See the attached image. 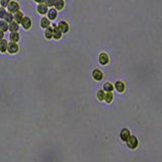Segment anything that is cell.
<instances>
[{"label":"cell","instance_id":"6da1fadb","mask_svg":"<svg viewBox=\"0 0 162 162\" xmlns=\"http://www.w3.org/2000/svg\"><path fill=\"white\" fill-rule=\"evenodd\" d=\"M6 52L10 55H15L19 52V46H18L17 43H14V42H9L7 44V50Z\"/></svg>","mask_w":162,"mask_h":162},{"label":"cell","instance_id":"7a4b0ae2","mask_svg":"<svg viewBox=\"0 0 162 162\" xmlns=\"http://www.w3.org/2000/svg\"><path fill=\"white\" fill-rule=\"evenodd\" d=\"M19 25H21V27L25 30H30L32 26V18L30 16H23V18L21 19L20 21Z\"/></svg>","mask_w":162,"mask_h":162},{"label":"cell","instance_id":"3957f363","mask_svg":"<svg viewBox=\"0 0 162 162\" xmlns=\"http://www.w3.org/2000/svg\"><path fill=\"white\" fill-rule=\"evenodd\" d=\"M6 10H7L8 12H10V13H14V12L18 11V10H20L19 3H18L17 1L11 0V1L8 3V5L6 6Z\"/></svg>","mask_w":162,"mask_h":162},{"label":"cell","instance_id":"277c9868","mask_svg":"<svg viewBox=\"0 0 162 162\" xmlns=\"http://www.w3.org/2000/svg\"><path fill=\"white\" fill-rule=\"evenodd\" d=\"M98 62L101 66H106V65H108L109 62H111V59H109L108 54L105 52L100 53L98 56Z\"/></svg>","mask_w":162,"mask_h":162},{"label":"cell","instance_id":"5b68a950","mask_svg":"<svg viewBox=\"0 0 162 162\" xmlns=\"http://www.w3.org/2000/svg\"><path fill=\"white\" fill-rule=\"evenodd\" d=\"M58 28L61 30V32H62L63 34H66L69 32V30H70V25H69V23L67 21H65V20H61V21L58 22Z\"/></svg>","mask_w":162,"mask_h":162},{"label":"cell","instance_id":"8992f818","mask_svg":"<svg viewBox=\"0 0 162 162\" xmlns=\"http://www.w3.org/2000/svg\"><path fill=\"white\" fill-rule=\"evenodd\" d=\"M47 18H48L50 21H54V20L57 19L58 17V10L55 9L54 7H50L48 9V12H47Z\"/></svg>","mask_w":162,"mask_h":162},{"label":"cell","instance_id":"52a82bcc","mask_svg":"<svg viewBox=\"0 0 162 162\" xmlns=\"http://www.w3.org/2000/svg\"><path fill=\"white\" fill-rule=\"evenodd\" d=\"M91 76H92L93 80L94 81H97V82H99V81H101L103 79V73L101 70H99V69H94V70L92 71V73H91Z\"/></svg>","mask_w":162,"mask_h":162},{"label":"cell","instance_id":"ba28073f","mask_svg":"<svg viewBox=\"0 0 162 162\" xmlns=\"http://www.w3.org/2000/svg\"><path fill=\"white\" fill-rule=\"evenodd\" d=\"M128 147L131 148V149H135L138 146V139L135 136H130V138L127 140Z\"/></svg>","mask_w":162,"mask_h":162},{"label":"cell","instance_id":"9c48e42d","mask_svg":"<svg viewBox=\"0 0 162 162\" xmlns=\"http://www.w3.org/2000/svg\"><path fill=\"white\" fill-rule=\"evenodd\" d=\"M113 88L115 89V90L117 91V92L119 93H123L126 91V84L125 82H123V81H117V82L115 83V85H113Z\"/></svg>","mask_w":162,"mask_h":162},{"label":"cell","instance_id":"30bf717a","mask_svg":"<svg viewBox=\"0 0 162 162\" xmlns=\"http://www.w3.org/2000/svg\"><path fill=\"white\" fill-rule=\"evenodd\" d=\"M63 36V34L61 32V30L58 28L57 25L53 26V40L55 41H60Z\"/></svg>","mask_w":162,"mask_h":162},{"label":"cell","instance_id":"8fae6325","mask_svg":"<svg viewBox=\"0 0 162 162\" xmlns=\"http://www.w3.org/2000/svg\"><path fill=\"white\" fill-rule=\"evenodd\" d=\"M48 9H49V7L47 5H45L44 3H40L36 6V11H38V13L41 14V15H46L47 12H48Z\"/></svg>","mask_w":162,"mask_h":162},{"label":"cell","instance_id":"7c38bea8","mask_svg":"<svg viewBox=\"0 0 162 162\" xmlns=\"http://www.w3.org/2000/svg\"><path fill=\"white\" fill-rule=\"evenodd\" d=\"M23 16H24V14L21 10H18V11L14 12L13 13V21H15L16 23L19 24L20 21H21V19L23 18Z\"/></svg>","mask_w":162,"mask_h":162},{"label":"cell","instance_id":"4fadbf2b","mask_svg":"<svg viewBox=\"0 0 162 162\" xmlns=\"http://www.w3.org/2000/svg\"><path fill=\"white\" fill-rule=\"evenodd\" d=\"M20 40V34L18 32H10L9 34V41L10 42L18 43V41Z\"/></svg>","mask_w":162,"mask_h":162},{"label":"cell","instance_id":"5bb4252c","mask_svg":"<svg viewBox=\"0 0 162 162\" xmlns=\"http://www.w3.org/2000/svg\"><path fill=\"white\" fill-rule=\"evenodd\" d=\"M65 7V1L64 0H55V3H54V8L57 9L58 11H61L63 10Z\"/></svg>","mask_w":162,"mask_h":162},{"label":"cell","instance_id":"9a60e30c","mask_svg":"<svg viewBox=\"0 0 162 162\" xmlns=\"http://www.w3.org/2000/svg\"><path fill=\"white\" fill-rule=\"evenodd\" d=\"M44 36H45V38H46V40H48V41L53 40V26H49V27H47L46 30H45Z\"/></svg>","mask_w":162,"mask_h":162},{"label":"cell","instance_id":"2e32d148","mask_svg":"<svg viewBox=\"0 0 162 162\" xmlns=\"http://www.w3.org/2000/svg\"><path fill=\"white\" fill-rule=\"evenodd\" d=\"M41 27L44 28V30H46L47 27H49V26H51V21L47 18V16H44V17L41 18Z\"/></svg>","mask_w":162,"mask_h":162},{"label":"cell","instance_id":"e0dca14e","mask_svg":"<svg viewBox=\"0 0 162 162\" xmlns=\"http://www.w3.org/2000/svg\"><path fill=\"white\" fill-rule=\"evenodd\" d=\"M130 136H131V134H130V131L128 129H123L121 132V139L123 140V141L127 142V140L130 138Z\"/></svg>","mask_w":162,"mask_h":162},{"label":"cell","instance_id":"ac0fdd59","mask_svg":"<svg viewBox=\"0 0 162 162\" xmlns=\"http://www.w3.org/2000/svg\"><path fill=\"white\" fill-rule=\"evenodd\" d=\"M7 44H8V42L6 40H4V38L0 40V53H1V54L6 53V50H7Z\"/></svg>","mask_w":162,"mask_h":162},{"label":"cell","instance_id":"d6986e66","mask_svg":"<svg viewBox=\"0 0 162 162\" xmlns=\"http://www.w3.org/2000/svg\"><path fill=\"white\" fill-rule=\"evenodd\" d=\"M102 90L104 92H113V84L111 82H105L102 86Z\"/></svg>","mask_w":162,"mask_h":162},{"label":"cell","instance_id":"ffe728a7","mask_svg":"<svg viewBox=\"0 0 162 162\" xmlns=\"http://www.w3.org/2000/svg\"><path fill=\"white\" fill-rule=\"evenodd\" d=\"M18 30H19V24L16 23L15 21L8 23V30L9 32H18Z\"/></svg>","mask_w":162,"mask_h":162},{"label":"cell","instance_id":"44dd1931","mask_svg":"<svg viewBox=\"0 0 162 162\" xmlns=\"http://www.w3.org/2000/svg\"><path fill=\"white\" fill-rule=\"evenodd\" d=\"M103 100H104L106 103H111V102H113V92H105Z\"/></svg>","mask_w":162,"mask_h":162},{"label":"cell","instance_id":"7402d4cb","mask_svg":"<svg viewBox=\"0 0 162 162\" xmlns=\"http://www.w3.org/2000/svg\"><path fill=\"white\" fill-rule=\"evenodd\" d=\"M0 30L3 32H8V22H6L4 19H0Z\"/></svg>","mask_w":162,"mask_h":162},{"label":"cell","instance_id":"603a6c76","mask_svg":"<svg viewBox=\"0 0 162 162\" xmlns=\"http://www.w3.org/2000/svg\"><path fill=\"white\" fill-rule=\"evenodd\" d=\"M3 19L5 20L6 22H8V23H10V22L13 21V13H10V12L6 11L5 15H4Z\"/></svg>","mask_w":162,"mask_h":162},{"label":"cell","instance_id":"cb8c5ba5","mask_svg":"<svg viewBox=\"0 0 162 162\" xmlns=\"http://www.w3.org/2000/svg\"><path fill=\"white\" fill-rule=\"evenodd\" d=\"M104 94H105V92L102 90V89L98 90V91H97V99H98V100H100V101H102L103 98H104Z\"/></svg>","mask_w":162,"mask_h":162},{"label":"cell","instance_id":"d4e9b609","mask_svg":"<svg viewBox=\"0 0 162 162\" xmlns=\"http://www.w3.org/2000/svg\"><path fill=\"white\" fill-rule=\"evenodd\" d=\"M54 3H55V0H44V4L48 6L49 8L54 7Z\"/></svg>","mask_w":162,"mask_h":162},{"label":"cell","instance_id":"484cf974","mask_svg":"<svg viewBox=\"0 0 162 162\" xmlns=\"http://www.w3.org/2000/svg\"><path fill=\"white\" fill-rule=\"evenodd\" d=\"M6 11H7V10H6L5 7H1V6H0V19H3Z\"/></svg>","mask_w":162,"mask_h":162},{"label":"cell","instance_id":"4316f807","mask_svg":"<svg viewBox=\"0 0 162 162\" xmlns=\"http://www.w3.org/2000/svg\"><path fill=\"white\" fill-rule=\"evenodd\" d=\"M10 1H11V0H0V6L6 8V6L8 5V3H9Z\"/></svg>","mask_w":162,"mask_h":162},{"label":"cell","instance_id":"83f0119b","mask_svg":"<svg viewBox=\"0 0 162 162\" xmlns=\"http://www.w3.org/2000/svg\"><path fill=\"white\" fill-rule=\"evenodd\" d=\"M4 34H5V32H3L2 30H0V40L4 38Z\"/></svg>","mask_w":162,"mask_h":162},{"label":"cell","instance_id":"f1b7e54d","mask_svg":"<svg viewBox=\"0 0 162 162\" xmlns=\"http://www.w3.org/2000/svg\"><path fill=\"white\" fill-rule=\"evenodd\" d=\"M36 3H38V4H40V3H44V0H34Z\"/></svg>","mask_w":162,"mask_h":162}]
</instances>
